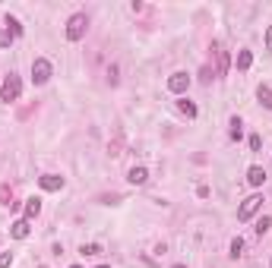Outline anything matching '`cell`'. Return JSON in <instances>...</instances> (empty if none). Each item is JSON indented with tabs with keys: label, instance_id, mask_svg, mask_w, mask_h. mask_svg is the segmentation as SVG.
Returning a JSON list of instances; mask_svg holds the SVG:
<instances>
[{
	"label": "cell",
	"instance_id": "obj_1",
	"mask_svg": "<svg viewBox=\"0 0 272 268\" xmlns=\"http://www.w3.org/2000/svg\"><path fill=\"white\" fill-rule=\"evenodd\" d=\"M86 29H89V16L73 13L70 19H67V41H82L86 38Z\"/></svg>",
	"mask_w": 272,
	"mask_h": 268
},
{
	"label": "cell",
	"instance_id": "obj_2",
	"mask_svg": "<svg viewBox=\"0 0 272 268\" xmlns=\"http://www.w3.org/2000/svg\"><path fill=\"white\" fill-rule=\"evenodd\" d=\"M19 95H22V79L16 73H10L3 79V85H0V101H6V105H10V101H19Z\"/></svg>",
	"mask_w": 272,
	"mask_h": 268
},
{
	"label": "cell",
	"instance_id": "obj_3",
	"mask_svg": "<svg viewBox=\"0 0 272 268\" xmlns=\"http://www.w3.org/2000/svg\"><path fill=\"white\" fill-rule=\"evenodd\" d=\"M51 76H54V66H51L48 57H35V60H32V82H35V85H45Z\"/></svg>",
	"mask_w": 272,
	"mask_h": 268
},
{
	"label": "cell",
	"instance_id": "obj_4",
	"mask_svg": "<svg viewBox=\"0 0 272 268\" xmlns=\"http://www.w3.org/2000/svg\"><path fill=\"white\" fill-rule=\"evenodd\" d=\"M260 209H263V196H260V193L247 196V199H244V202H241V209H237V221H250L253 214L260 212Z\"/></svg>",
	"mask_w": 272,
	"mask_h": 268
},
{
	"label": "cell",
	"instance_id": "obj_5",
	"mask_svg": "<svg viewBox=\"0 0 272 268\" xmlns=\"http://www.w3.org/2000/svg\"><path fill=\"white\" fill-rule=\"evenodd\" d=\"M187 89H190V76H187L184 70H177V73L168 76V92H171V95H181V98H184Z\"/></svg>",
	"mask_w": 272,
	"mask_h": 268
},
{
	"label": "cell",
	"instance_id": "obj_6",
	"mask_svg": "<svg viewBox=\"0 0 272 268\" xmlns=\"http://www.w3.org/2000/svg\"><path fill=\"white\" fill-rule=\"evenodd\" d=\"M38 186L45 189V193H61V189H64V177H57V174H45V177H38Z\"/></svg>",
	"mask_w": 272,
	"mask_h": 268
},
{
	"label": "cell",
	"instance_id": "obj_7",
	"mask_svg": "<svg viewBox=\"0 0 272 268\" xmlns=\"http://www.w3.org/2000/svg\"><path fill=\"white\" fill-rule=\"evenodd\" d=\"M32 233V224L25 221V218H19V221H13L10 224V237H16V240H25Z\"/></svg>",
	"mask_w": 272,
	"mask_h": 268
},
{
	"label": "cell",
	"instance_id": "obj_8",
	"mask_svg": "<svg viewBox=\"0 0 272 268\" xmlns=\"http://www.w3.org/2000/svg\"><path fill=\"white\" fill-rule=\"evenodd\" d=\"M234 66H237L241 73H247L250 66H253V54H250L247 48H241V51H237V57H234Z\"/></svg>",
	"mask_w": 272,
	"mask_h": 268
},
{
	"label": "cell",
	"instance_id": "obj_9",
	"mask_svg": "<svg viewBox=\"0 0 272 268\" xmlns=\"http://www.w3.org/2000/svg\"><path fill=\"white\" fill-rule=\"evenodd\" d=\"M247 183H250V186H263V183H266V167L253 164V167L247 170Z\"/></svg>",
	"mask_w": 272,
	"mask_h": 268
},
{
	"label": "cell",
	"instance_id": "obj_10",
	"mask_svg": "<svg viewBox=\"0 0 272 268\" xmlns=\"http://www.w3.org/2000/svg\"><path fill=\"white\" fill-rule=\"evenodd\" d=\"M38 214H41V199H38V196L25 199V221H35Z\"/></svg>",
	"mask_w": 272,
	"mask_h": 268
},
{
	"label": "cell",
	"instance_id": "obj_11",
	"mask_svg": "<svg viewBox=\"0 0 272 268\" xmlns=\"http://www.w3.org/2000/svg\"><path fill=\"white\" fill-rule=\"evenodd\" d=\"M127 180H130L133 186H142V183L149 180V170L142 167V164H139V167H130V174H127Z\"/></svg>",
	"mask_w": 272,
	"mask_h": 268
},
{
	"label": "cell",
	"instance_id": "obj_12",
	"mask_svg": "<svg viewBox=\"0 0 272 268\" xmlns=\"http://www.w3.org/2000/svg\"><path fill=\"white\" fill-rule=\"evenodd\" d=\"M228 126H231V129H228V136H231L234 142H241V136H244V120H241V117H231V120H228Z\"/></svg>",
	"mask_w": 272,
	"mask_h": 268
},
{
	"label": "cell",
	"instance_id": "obj_13",
	"mask_svg": "<svg viewBox=\"0 0 272 268\" xmlns=\"http://www.w3.org/2000/svg\"><path fill=\"white\" fill-rule=\"evenodd\" d=\"M177 107H181V114H187V117H190V120H193V117H197V114H200V107H197V105H193V101H190V98H181V101H177Z\"/></svg>",
	"mask_w": 272,
	"mask_h": 268
},
{
	"label": "cell",
	"instance_id": "obj_14",
	"mask_svg": "<svg viewBox=\"0 0 272 268\" xmlns=\"http://www.w3.org/2000/svg\"><path fill=\"white\" fill-rule=\"evenodd\" d=\"M257 98H260V105H263V107H269V110H272V89H269V85H260V89H257Z\"/></svg>",
	"mask_w": 272,
	"mask_h": 268
},
{
	"label": "cell",
	"instance_id": "obj_15",
	"mask_svg": "<svg viewBox=\"0 0 272 268\" xmlns=\"http://www.w3.org/2000/svg\"><path fill=\"white\" fill-rule=\"evenodd\" d=\"M269 227H272V218H269V214H263V218L257 221V227H253V230H257L260 237H263V233H269Z\"/></svg>",
	"mask_w": 272,
	"mask_h": 268
},
{
	"label": "cell",
	"instance_id": "obj_16",
	"mask_svg": "<svg viewBox=\"0 0 272 268\" xmlns=\"http://www.w3.org/2000/svg\"><path fill=\"white\" fill-rule=\"evenodd\" d=\"M13 41H16V35H13L10 29H0V48H10Z\"/></svg>",
	"mask_w": 272,
	"mask_h": 268
},
{
	"label": "cell",
	"instance_id": "obj_17",
	"mask_svg": "<svg viewBox=\"0 0 272 268\" xmlns=\"http://www.w3.org/2000/svg\"><path fill=\"white\" fill-rule=\"evenodd\" d=\"M6 29H10L13 35H22V25H19V19H13V16H6Z\"/></svg>",
	"mask_w": 272,
	"mask_h": 268
},
{
	"label": "cell",
	"instance_id": "obj_18",
	"mask_svg": "<svg viewBox=\"0 0 272 268\" xmlns=\"http://www.w3.org/2000/svg\"><path fill=\"white\" fill-rule=\"evenodd\" d=\"M79 253H82V256H101V246H98V243H89V246H82Z\"/></svg>",
	"mask_w": 272,
	"mask_h": 268
},
{
	"label": "cell",
	"instance_id": "obj_19",
	"mask_svg": "<svg viewBox=\"0 0 272 268\" xmlns=\"http://www.w3.org/2000/svg\"><path fill=\"white\" fill-rule=\"evenodd\" d=\"M241 253H244V240H241V237H234V240H231V256L237 259Z\"/></svg>",
	"mask_w": 272,
	"mask_h": 268
},
{
	"label": "cell",
	"instance_id": "obj_20",
	"mask_svg": "<svg viewBox=\"0 0 272 268\" xmlns=\"http://www.w3.org/2000/svg\"><path fill=\"white\" fill-rule=\"evenodd\" d=\"M13 265V253H0V268H10Z\"/></svg>",
	"mask_w": 272,
	"mask_h": 268
},
{
	"label": "cell",
	"instance_id": "obj_21",
	"mask_svg": "<svg viewBox=\"0 0 272 268\" xmlns=\"http://www.w3.org/2000/svg\"><path fill=\"white\" fill-rule=\"evenodd\" d=\"M263 149V139L260 136H250V152H260Z\"/></svg>",
	"mask_w": 272,
	"mask_h": 268
},
{
	"label": "cell",
	"instance_id": "obj_22",
	"mask_svg": "<svg viewBox=\"0 0 272 268\" xmlns=\"http://www.w3.org/2000/svg\"><path fill=\"white\" fill-rule=\"evenodd\" d=\"M200 79H203V82H206V85L212 82V70H209V66H203V73H200Z\"/></svg>",
	"mask_w": 272,
	"mask_h": 268
},
{
	"label": "cell",
	"instance_id": "obj_23",
	"mask_svg": "<svg viewBox=\"0 0 272 268\" xmlns=\"http://www.w3.org/2000/svg\"><path fill=\"white\" fill-rule=\"evenodd\" d=\"M266 54H272V25L266 29Z\"/></svg>",
	"mask_w": 272,
	"mask_h": 268
},
{
	"label": "cell",
	"instance_id": "obj_24",
	"mask_svg": "<svg viewBox=\"0 0 272 268\" xmlns=\"http://www.w3.org/2000/svg\"><path fill=\"white\" fill-rule=\"evenodd\" d=\"M95 268H111V265H95Z\"/></svg>",
	"mask_w": 272,
	"mask_h": 268
},
{
	"label": "cell",
	"instance_id": "obj_25",
	"mask_svg": "<svg viewBox=\"0 0 272 268\" xmlns=\"http://www.w3.org/2000/svg\"><path fill=\"white\" fill-rule=\"evenodd\" d=\"M171 268H187V265H171Z\"/></svg>",
	"mask_w": 272,
	"mask_h": 268
},
{
	"label": "cell",
	"instance_id": "obj_26",
	"mask_svg": "<svg viewBox=\"0 0 272 268\" xmlns=\"http://www.w3.org/2000/svg\"><path fill=\"white\" fill-rule=\"evenodd\" d=\"M70 268H79V265H70Z\"/></svg>",
	"mask_w": 272,
	"mask_h": 268
}]
</instances>
